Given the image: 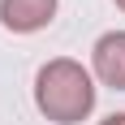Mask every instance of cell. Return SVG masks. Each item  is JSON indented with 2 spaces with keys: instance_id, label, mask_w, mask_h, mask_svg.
<instances>
[{
  "instance_id": "1",
  "label": "cell",
  "mask_w": 125,
  "mask_h": 125,
  "mask_svg": "<svg viewBox=\"0 0 125 125\" xmlns=\"http://www.w3.org/2000/svg\"><path fill=\"white\" fill-rule=\"evenodd\" d=\"M35 108L56 125H78L95 112V73L82 61L56 56L35 73Z\"/></svg>"
},
{
  "instance_id": "5",
  "label": "cell",
  "mask_w": 125,
  "mask_h": 125,
  "mask_svg": "<svg viewBox=\"0 0 125 125\" xmlns=\"http://www.w3.org/2000/svg\"><path fill=\"white\" fill-rule=\"evenodd\" d=\"M112 4H116V9H121V13H125V0H112Z\"/></svg>"
},
{
  "instance_id": "4",
  "label": "cell",
  "mask_w": 125,
  "mask_h": 125,
  "mask_svg": "<svg viewBox=\"0 0 125 125\" xmlns=\"http://www.w3.org/2000/svg\"><path fill=\"white\" fill-rule=\"evenodd\" d=\"M99 125H125V112H112V116H104Z\"/></svg>"
},
{
  "instance_id": "3",
  "label": "cell",
  "mask_w": 125,
  "mask_h": 125,
  "mask_svg": "<svg viewBox=\"0 0 125 125\" xmlns=\"http://www.w3.org/2000/svg\"><path fill=\"white\" fill-rule=\"evenodd\" d=\"M56 17V0H0V22L13 35H35Z\"/></svg>"
},
{
  "instance_id": "2",
  "label": "cell",
  "mask_w": 125,
  "mask_h": 125,
  "mask_svg": "<svg viewBox=\"0 0 125 125\" xmlns=\"http://www.w3.org/2000/svg\"><path fill=\"white\" fill-rule=\"evenodd\" d=\"M91 73L99 78L104 86L125 91V30H108L95 39L91 48Z\"/></svg>"
}]
</instances>
